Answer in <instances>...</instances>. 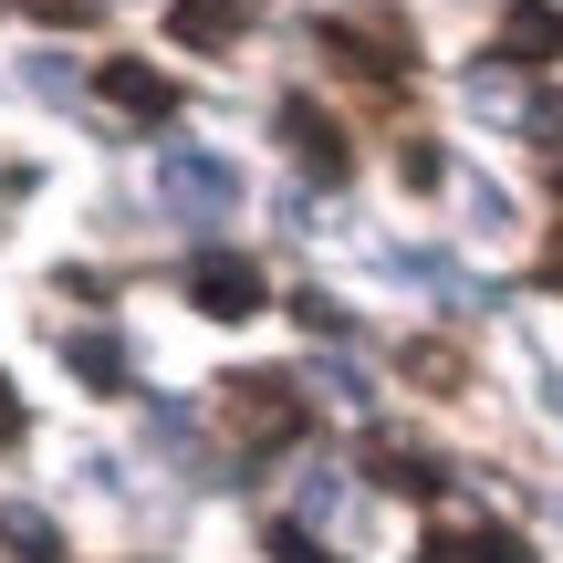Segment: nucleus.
Segmentation results:
<instances>
[{"instance_id":"1a4fd4ad","label":"nucleus","mask_w":563,"mask_h":563,"mask_svg":"<svg viewBox=\"0 0 563 563\" xmlns=\"http://www.w3.org/2000/svg\"><path fill=\"white\" fill-rule=\"evenodd\" d=\"M251 11H262V0H178V11H167V32H178L188 53H230Z\"/></svg>"},{"instance_id":"7ed1b4c3","label":"nucleus","mask_w":563,"mask_h":563,"mask_svg":"<svg viewBox=\"0 0 563 563\" xmlns=\"http://www.w3.org/2000/svg\"><path fill=\"white\" fill-rule=\"evenodd\" d=\"M230 428H241V460L302 439V386L292 376H230Z\"/></svg>"},{"instance_id":"2eb2a0df","label":"nucleus","mask_w":563,"mask_h":563,"mask_svg":"<svg viewBox=\"0 0 563 563\" xmlns=\"http://www.w3.org/2000/svg\"><path fill=\"white\" fill-rule=\"evenodd\" d=\"M323 397H334V407H365L376 386H365V365H344V355H334V365H323Z\"/></svg>"},{"instance_id":"aec40b11","label":"nucleus","mask_w":563,"mask_h":563,"mask_svg":"<svg viewBox=\"0 0 563 563\" xmlns=\"http://www.w3.org/2000/svg\"><path fill=\"white\" fill-rule=\"evenodd\" d=\"M543 282H553V292H563V241H553V251H543Z\"/></svg>"},{"instance_id":"f257e3e1","label":"nucleus","mask_w":563,"mask_h":563,"mask_svg":"<svg viewBox=\"0 0 563 563\" xmlns=\"http://www.w3.org/2000/svg\"><path fill=\"white\" fill-rule=\"evenodd\" d=\"M313 53H334L344 74H365V84H407V74H418V53H407V21H397V11L313 21Z\"/></svg>"},{"instance_id":"f8f14e48","label":"nucleus","mask_w":563,"mask_h":563,"mask_svg":"<svg viewBox=\"0 0 563 563\" xmlns=\"http://www.w3.org/2000/svg\"><path fill=\"white\" fill-rule=\"evenodd\" d=\"M0 543H11L21 563H63V532H53V522H42V511H21V501H11V511H0Z\"/></svg>"},{"instance_id":"39448f33","label":"nucleus","mask_w":563,"mask_h":563,"mask_svg":"<svg viewBox=\"0 0 563 563\" xmlns=\"http://www.w3.org/2000/svg\"><path fill=\"white\" fill-rule=\"evenodd\" d=\"M418 563H532V543L511 522H449V532H428Z\"/></svg>"},{"instance_id":"4468645a","label":"nucleus","mask_w":563,"mask_h":563,"mask_svg":"<svg viewBox=\"0 0 563 563\" xmlns=\"http://www.w3.org/2000/svg\"><path fill=\"white\" fill-rule=\"evenodd\" d=\"M262 553H272V563H344V553H323V543H313V522H272V532H262Z\"/></svg>"},{"instance_id":"412c9836","label":"nucleus","mask_w":563,"mask_h":563,"mask_svg":"<svg viewBox=\"0 0 563 563\" xmlns=\"http://www.w3.org/2000/svg\"><path fill=\"white\" fill-rule=\"evenodd\" d=\"M553 407H563V386H553Z\"/></svg>"},{"instance_id":"0eeeda50","label":"nucleus","mask_w":563,"mask_h":563,"mask_svg":"<svg viewBox=\"0 0 563 563\" xmlns=\"http://www.w3.org/2000/svg\"><path fill=\"white\" fill-rule=\"evenodd\" d=\"M104 104H115V115H136V125H167V115H178V84L115 53V63H104Z\"/></svg>"},{"instance_id":"a211bd4d","label":"nucleus","mask_w":563,"mask_h":563,"mask_svg":"<svg viewBox=\"0 0 563 563\" xmlns=\"http://www.w3.org/2000/svg\"><path fill=\"white\" fill-rule=\"evenodd\" d=\"M397 167H407V188H439V178H449V157H439V146H407Z\"/></svg>"},{"instance_id":"423d86ee","label":"nucleus","mask_w":563,"mask_h":563,"mask_svg":"<svg viewBox=\"0 0 563 563\" xmlns=\"http://www.w3.org/2000/svg\"><path fill=\"white\" fill-rule=\"evenodd\" d=\"M282 136H292V157H302V167H323V178H344V167H355V146H344V125L323 115L313 95H292V104H282Z\"/></svg>"},{"instance_id":"f03ea898","label":"nucleus","mask_w":563,"mask_h":563,"mask_svg":"<svg viewBox=\"0 0 563 563\" xmlns=\"http://www.w3.org/2000/svg\"><path fill=\"white\" fill-rule=\"evenodd\" d=\"M157 199L178 220H230L241 209V167L209 157V146H157Z\"/></svg>"},{"instance_id":"9d476101","label":"nucleus","mask_w":563,"mask_h":563,"mask_svg":"<svg viewBox=\"0 0 563 563\" xmlns=\"http://www.w3.org/2000/svg\"><path fill=\"white\" fill-rule=\"evenodd\" d=\"M501 53L511 63H563V11L553 0H511L501 11Z\"/></svg>"},{"instance_id":"6e6552de","label":"nucleus","mask_w":563,"mask_h":563,"mask_svg":"<svg viewBox=\"0 0 563 563\" xmlns=\"http://www.w3.org/2000/svg\"><path fill=\"white\" fill-rule=\"evenodd\" d=\"M365 481H376V490H407V501H439L449 470L428 460V449H407V439H376V449H365Z\"/></svg>"},{"instance_id":"9b49d317","label":"nucleus","mask_w":563,"mask_h":563,"mask_svg":"<svg viewBox=\"0 0 563 563\" xmlns=\"http://www.w3.org/2000/svg\"><path fill=\"white\" fill-rule=\"evenodd\" d=\"M63 365H74L95 397H115V386H125V344H115V334H95V323H84V334H63Z\"/></svg>"},{"instance_id":"f3484780","label":"nucleus","mask_w":563,"mask_h":563,"mask_svg":"<svg viewBox=\"0 0 563 563\" xmlns=\"http://www.w3.org/2000/svg\"><path fill=\"white\" fill-rule=\"evenodd\" d=\"M32 21H53V32H74V21H95V0H21Z\"/></svg>"},{"instance_id":"ddd939ff","label":"nucleus","mask_w":563,"mask_h":563,"mask_svg":"<svg viewBox=\"0 0 563 563\" xmlns=\"http://www.w3.org/2000/svg\"><path fill=\"white\" fill-rule=\"evenodd\" d=\"M407 376L439 386V397H460V386H470V355H460V344H407Z\"/></svg>"},{"instance_id":"20e7f679","label":"nucleus","mask_w":563,"mask_h":563,"mask_svg":"<svg viewBox=\"0 0 563 563\" xmlns=\"http://www.w3.org/2000/svg\"><path fill=\"white\" fill-rule=\"evenodd\" d=\"M188 302L220 313V323L262 313V262H241V251H199V262H188Z\"/></svg>"},{"instance_id":"dca6fc26","label":"nucleus","mask_w":563,"mask_h":563,"mask_svg":"<svg viewBox=\"0 0 563 563\" xmlns=\"http://www.w3.org/2000/svg\"><path fill=\"white\" fill-rule=\"evenodd\" d=\"M292 313H302V334H313V344L344 334V302H323V292H292Z\"/></svg>"},{"instance_id":"6ab92c4d","label":"nucleus","mask_w":563,"mask_h":563,"mask_svg":"<svg viewBox=\"0 0 563 563\" xmlns=\"http://www.w3.org/2000/svg\"><path fill=\"white\" fill-rule=\"evenodd\" d=\"M0 449H21V397H11V376H0Z\"/></svg>"}]
</instances>
